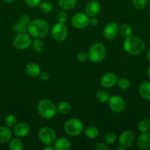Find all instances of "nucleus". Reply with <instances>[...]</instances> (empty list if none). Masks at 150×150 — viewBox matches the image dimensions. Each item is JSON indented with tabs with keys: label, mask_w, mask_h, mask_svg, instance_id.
<instances>
[{
	"label": "nucleus",
	"mask_w": 150,
	"mask_h": 150,
	"mask_svg": "<svg viewBox=\"0 0 150 150\" xmlns=\"http://www.w3.org/2000/svg\"><path fill=\"white\" fill-rule=\"evenodd\" d=\"M39 76L43 81H48L49 79V75L46 72H41Z\"/></svg>",
	"instance_id": "ea45409f"
},
{
	"label": "nucleus",
	"mask_w": 150,
	"mask_h": 150,
	"mask_svg": "<svg viewBox=\"0 0 150 150\" xmlns=\"http://www.w3.org/2000/svg\"><path fill=\"white\" fill-rule=\"evenodd\" d=\"M24 1L25 3L31 7H38L39 6L40 3L41 2V0H24Z\"/></svg>",
	"instance_id": "e433bc0d"
},
{
	"label": "nucleus",
	"mask_w": 150,
	"mask_h": 150,
	"mask_svg": "<svg viewBox=\"0 0 150 150\" xmlns=\"http://www.w3.org/2000/svg\"><path fill=\"white\" fill-rule=\"evenodd\" d=\"M109 147L104 143H98L94 146V150H108Z\"/></svg>",
	"instance_id": "58836bf2"
},
{
	"label": "nucleus",
	"mask_w": 150,
	"mask_h": 150,
	"mask_svg": "<svg viewBox=\"0 0 150 150\" xmlns=\"http://www.w3.org/2000/svg\"><path fill=\"white\" fill-rule=\"evenodd\" d=\"M116 150H124L125 148L123 147V146H119V147L116 148Z\"/></svg>",
	"instance_id": "a18cd8bd"
},
{
	"label": "nucleus",
	"mask_w": 150,
	"mask_h": 150,
	"mask_svg": "<svg viewBox=\"0 0 150 150\" xmlns=\"http://www.w3.org/2000/svg\"><path fill=\"white\" fill-rule=\"evenodd\" d=\"M71 109V106L70 103L66 101H63V102L60 103L57 107V111L61 115H66L69 114Z\"/></svg>",
	"instance_id": "5701e85b"
},
{
	"label": "nucleus",
	"mask_w": 150,
	"mask_h": 150,
	"mask_svg": "<svg viewBox=\"0 0 150 150\" xmlns=\"http://www.w3.org/2000/svg\"><path fill=\"white\" fill-rule=\"evenodd\" d=\"M71 142L67 138L61 137L56 139L54 146L57 150H68L71 147Z\"/></svg>",
	"instance_id": "a211bd4d"
},
{
	"label": "nucleus",
	"mask_w": 150,
	"mask_h": 150,
	"mask_svg": "<svg viewBox=\"0 0 150 150\" xmlns=\"http://www.w3.org/2000/svg\"><path fill=\"white\" fill-rule=\"evenodd\" d=\"M0 1H1V0H0Z\"/></svg>",
	"instance_id": "09e8293b"
},
{
	"label": "nucleus",
	"mask_w": 150,
	"mask_h": 150,
	"mask_svg": "<svg viewBox=\"0 0 150 150\" xmlns=\"http://www.w3.org/2000/svg\"><path fill=\"white\" fill-rule=\"evenodd\" d=\"M8 147L11 150H22L24 148L23 142L18 138H13L9 141Z\"/></svg>",
	"instance_id": "b1692460"
},
{
	"label": "nucleus",
	"mask_w": 150,
	"mask_h": 150,
	"mask_svg": "<svg viewBox=\"0 0 150 150\" xmlns=\"http://www.w3.org/2000/svg\"><path fill=\"white\" fill-rule=\"evenodd\" d=\"M149 132H150V126H149Z\"/></svg>",
	"instance_id": "de8ad7c7"
},
{
	"label": "nucleus",
	"mask_w": 150,
	"mask_h": 150,
	"mask_svg": "<svg viewBox=\"0 0 150 150\" xmlns=\"http://www.w3.org/2000/svg\"><path fill=\"white\" fill-rule=\"evenodd\" d=\"M4 1H5V2L7 3H12L14 1H16V0H3Z\"/></svg>",
	"instance_id": "c03bdc74"
},
{
	"label": "nucleus",
	"mask_w": 150,
	"mask_h": 150,
	"mask_svg": "<svg viewBox=\"0 0 150 150\" xmlns=\"http://www.w3.org/2000/svg\"><path fill=\"white\" fill-rule=\"evenodd\" d=\"M138 92L141 98L144 99L149 100H150V82H143L139 86Z\"/></svg>",
	"instance_id": "6ab92c4d"
},
{
	"label": "nucleus",
	"mask_w": 150,
	"mask_h": 150,
	"mask_svg": "<svg viewBox=\"0 0 150 150\" xmlns=\"http://www.w3.org/2000/svg\"><path fill=\"white\" fill-rule=\"evenodd\" d=\"M29 132H30V127L26 123H18L13 127V134L19 138L25 137L29 134Z\"/></svg>",
	"instance_id": "2eb2a0df"
},
{
	"label": "nucleus",
	"mask_w": 150,
	"mask_h": 150,
	"mask_svg": "<svg viewBox=\"0 0 150 150\" xmlns=\"http://www.w3.org/2000/svg\"><path fill=\"white\" fill-rule=\"evenodd\" d=\"M12 131L10 127L0 126V143H7L11 139Z\"/></svg>",
	"instance_id": "aec40b11"
},
{
	"label": "nucleus",
	"mask_w": 150,
	"mask_h": 150,
	"mask_svg": "<svg viewBox=\"0 0 150 150\" xmlns=\"http://www.w3.org/2000/svg\"><path fill=\"white\" fill-rule=\"evenodd\" d=\"M150 126V119L146 118L141 120L138 124V130L141 133L147 132L149 129Z\"/></svg>",
	"instance_id": "a878e982"
},
{
	"label": "nucleus",
	"mask_w": 150,
	"mask_h": 150,
	"mask_svg": "<svg viewBox=\"0 0 150 150\" xmlns=\"http://www.w3.org/2000/svg\"><path fill=\"white\" fill-rule=\"evenodd\" d=\"M76 58H77L78 61L81 62H85L88 59V53L85 52V51H80L76 55Z\"/></svg>",
	"instance_id": "c9c22d12"
},
{
	"label": "nucleus",
	"mask_w": 150,
	"mask_h": 150,
	"mask_svg": "<svg viewBox=\"0 0 150 150\" xmlns=\"http://www.w3.org/2000/svg\"><path fill=\"white\" fill-rule=\"evenodd\" d=\"M85 11L90 18L96 17L101 11V6L97 1L92 0L87 3L85 7Z\"/></svg>",
	"instance_id": "4468645a"
},
{
	"label": "nucleus",
	"mask_w": 150,
	"mask_h": 150,
	"mask_svg": "<svg viewBox=\"0 0 150 150\" xmlns=\"http://www.w3.org/2000/svg\"><path fill=\"white\" fill-rule=\"evenodd\" d=\"M84 130V125L80 120L76 118L69 119L64 125V130L71 136H79Z\"/></svg>",
	"instance_id": "39448f33"
},
{
	"label": "nucleus",
	"mask_w": 150,
	"mask_h": 150,
	"mask_svg": "<svg viewBox=\"0 0 150 150\" xmlns=\"http://www.w3.org/2000/svg\"><path fill=\"white\" fill-rule=\"evenodd\" d=\"M116 84L120 89L126 90V89H129L130 86V81L126 78H120L117 80Z\"/></svg>",
	"instance_id": "c756f323"
},
{
	"label": "nucleus",
	"mask_w": 150,
	"mask_h": 150,
	"mask_svg": "<svg viewBox=\"0 0 150 150\" xmlns=\"http://www.w3.org/2000/svg\"><path fill=\"white\" fill-rule=\"evenodd\" d=\"M99 23V19L96 17H91L89 20V24L93 26H96Z\"/></svg>",
	"instance_id": "a19ab883"
},
{
	"label": "nucleus",
	"mask_w": 150,
	"mask_h": 150,
	"mask_svg": "<svg viewBox=\"0 0 150 150\" xmlns=\"http://www.w3.org/2000/svg\"><path fill=\"white\" fill-rule=\"evenodd\" d=\"M96 98L99 102L101 103H108L110 98V95L106 91L100 90L96 94Z\"/></svg>",
	"instance_id": "393cba45"
},
{
	"label": "nucleus",
	"mask_w": 150,
	"mask_h": 150,
	"mask_svg": "<svg viewBox=\"0 0 150 150\" xmlns=\"http://www.w3.org/2000/svg\"><path fill=\"white\" fill-rule=\"evenodd\" d=\"M146 58H147V60H148V61H149V62H150V48H149V50H148V51H147Z\"/></svg>",
	"instance_id": "37998d69"
},
{
	"label": "nucleus",
	"mask_w": 150,
	"mask_h": 150,
	"mask_svg": "<svg viewBox=\"0 0 150 150\" xmlns=\"http://www.w3.org/2000/svg\"><path fill=\"white\" fill-rule=\"evenodd\" d=\"M56 18H57V22H59V23H65L68 20V15L67 13L65 12V10L60 11L57 14Z\"/></svg>",
	"instance_id": "f704fd0d"
},
{
	"label": "nucleus",
	"mask_w": 150,
	"mask_h": 150,
	"mask_svg": "<svg viewBox=\"0 0 150 150\" xmlns=\"http://www.w3.org/2000/svg\"><path fill=\"white\" fill-rule=\"evenodd\" d=\"M106 57V48L101 42L93 44L88 51V59L94 63L101 62Z\"/></svg>",
	"instance_id": "20e7f679"
},
{
	"label": "nucleus",
	"mask_w": 150,
	"mask_h": 150,
	"mask_svg": "<svg viewBox=\"0 0 150 150\" xmlns=\"http://www.w3.org/2000/svg\"><path fill=\"white\" fill-rule=\"evenodd\" d=\"M116 139H117V136L113 132H108V133H106L104 137V142L106 144H112L115 143Z\"/></svg>",
	"instance_id": "473e14b6"
},
{
	"label": "nucleus",
	"mask_w": 150,
	"mask_h": 150,
	"mask_svg": "<svg viewBox=\"0 0 150 150\" xmlns=\"http://www.w3.org/2000/svg\"><path fill=\"white\" fill-rule=\"evenodd\" d=\"M119 32V26L115 22L108 23L103 29V35L104 38L109 40H112L118 35Z\"/></svg>",
	"instance_id": "f8f14e48"
},
{
	"label": "nucleus",
	"mask_w": 150,
	"mask_h": 150,
	"mask_svg": "<svg viewBox=\"0 0 150 150\" xmlns=\"http://www.w3.org/2000/svg\"><path fill=\"white\" fill-rule=\"evenodd\" d=\"M90 17L83 13H77L71 18V24L75 29H83L89 25Z\"/></svg>",
	"instance_id": "1a4fd4ad"
},
{
	"label": "nucleus",
	"mask_w": 150,
	"mask_h": 150,
	"mask_svg": "<svg viewBox=\"0 0 150 150\" xmlns=\"http://www.w3.org/2000/svg\"><path fill=\"white\" fill-rule=\"evenodd\" d=\"M19 21L20 22H21L22 23H24V24L26 25V26H28L31 21L30 18H29V16H27V15H22V16H21Z\"/></svg>",
	"instance_id": "4c0bfd02"
},
{
	"label": "nucleus",
	"mask_w": 150,
	"mask_h": 150,
	"mask_svg": "<svg viewBox=\"0 0 150 150\" xmlns=\"http://www.w3.org/2000/svg\"><path fill=\"white\" fill-rule=\"evenodd\" d=\"M146 45L144 40L134 35L125 38L123 43V48L125 52L130 55H138L144 52Z\"/></svg>",
	"instance_id": "f03ea898"
},
{
	"label": "nucleus",
	"mask_w": 150,
	"mask_h": 150,
	"mask_svg": "<svg viewBox=\"0 0 150 150\" xmlns=\"http://www.w3.org/2000/svg\"><path fill=\"white\" fill-rule=\"evenodd\" d=\"M40 10L43 13H51V10L53 9V5L50 1H43L40 3L39 4Z\"/></svg>",
	"instance_id": "cd10ccee"
},
{
	"label": "nucleus",
	"mask_w": 150,
	"mask_h": 150,
	"mask_svg": "<svg viewBox=\"0 0 150 150\" xmlns=\"http://www.w3.org/2000/svg\"><path fill=\"white\" fill-rule=\"evenodd\" d=\"M38 112L43 118L50 120L57 114V106L52 101L47 99H42L37 105Z\"/></svg>",
	"instance_id": "7ed1b4c3"
},
{
	"label": "nucleus",
	"mask_w": 150,
	"mask_h": 150,
	"mask_svg": "<svg viewBox=\"0 0 150 150\" xmlns=\"http://www.w3.org/2000/svg\"><path fill=\"white\" fill-rule=\"evenodd\" d=\"M77 0H58V4L60 8L65 11L71 10L75 7Z\"/></svg>",
	"instance_id": "412c9836"
},
{
	"label": "nucleus",
	"mask_w": 150,
	"mask_h": 150,
	"mask_svg": "<svg viewBox=\"0 0 150 150\" xmlns=\"http://www.w3.org/2000/svg\"><path fill=\"white\" fill-rule=\"evenodd\" d=\"M41 73V67L36 63L30 62L26 66V73L30 77H38Z\"/></svg>",
	"instance_id": "f3484780"
},
{
	"label": "nucleus",
	"mask_w": 150,
	"mask_h": 150,
	"mask_svg": "<svg viewBox=\"0 0 150 150\" xmlns=\"http://www.w3.org/2000/svg\"><path fill=\"white\" fill-rule=\"evenodd\" d=\"M84 134L88 139H94L98 137L99 131L98 128L95 126H88L84 130Z\"/></svg>",
	"instance_id": "4be33fe9"
},
{
	"label": "nucleus",
	"mask_w": 150,
	"mask_h": 150,
	"mask_svg": "<svg viewBox=\"0 0 150 150\" xmlns=\"http://www.w3.org/2000/svg\"><path fill=\"white\" fill-rule=\"evenodd\" d=\"M137 146L141 149H146L150 146V133L145 132L141 134L137 139Z\"/></svg>",
	"instance_id": "dca6fc26"
},
{
	"label": "nucleus",
	"mask_w": 150,
	"mask_h": 150,
	"mask_svg": "<svg viewBox=\"0 0 150 150\" xmlns=\"http://www.w3.org/2000/svg\"><path fill=\"white\" fill-rule=\"evenodd\" d=\"M147 75H148L149 77L150 78V67H149L148 70H147Z\"/></svg>",
	"instance_id": "49530a36"
},
{
	"label": "nucleus",
	"mask_w": 150,
	"mask_h": 150,
	"mask_svg": "<svg viewBox=\"0 0 150 150\" xmlns=\"http://www.w3.org/2000/svg\"><path fill=\"white\" fill-rule=\"evenodd\" d=\"M119 32L124 38L129 37L132 34V28L128 23H124L119 27Z\"/></svg>",
	"instance_id": "bb28decb"
},
{
	"label": "nucleus",
	"mask_w": 150,
	"mask_h": 150,
	"mask_svg": "<svg viewBox=\"0 0 150 150\" xmlns=\"http://www.w3.org/2000/svg\"><path fill=\"white\" fill-rule=\"evenodd\" d=\"M108 105L111 111L116 113H121L125 109L126 103L124 98L119 95H113L110 97Z\"/></svg>",
	"instance_id": "9d476101"
},
{
	"label": "nucleus",
	"mask_w": 150,
	"mask_h": 150,
	"mask_svg": "<svg viewBox=\"0 0 150 150\" xmlns=\"http://www.w3.org/2000/svg\"><path fill=\"white\" fill-rule=\"evenodd\" d=\"M32 48L37 53H42L44 51V42L40 38H35L32 41Z\"/></svg>",
	"instance_id": "c85d7f7f"
},
{
	"label": "nucleus",
	"mask_w": 150,
	"mask_h": 150,
	"mask_svg": "<svg viewBox=\"0 0 150 150\" xmlns=\"http://www.w3.org/2000/svg\"><path fill=\"white\" fill-rule=\"evenodd\" d=\"M49 32V25L46 21L38 18L31 21L27 26V32L34 38H43Z\"/></svg>",
	"instance_id": "f257e3e1"
},
{
	"label": "nucleus",
	"mask_w": 150,
	"mask_h": 150,
	"mask_svg": "<svg viewBox=\"0 0 150 150\" xmlns=\"http://www.w3.org/2000/svg\"><path fill=\"white\" fill-rule=\"evenodd\" d=\"M135 142V136L131 130H124L120 134L119 138V144L123 147L129 148L133 145Z\"/></svg>",
	"instance_id": "9b49d317"
},
{
	"label": "nucleus",
	"mask_w": 150,
	"mask_h": 150,
	"mask_svg": "<svg viewBox=\"0 0 150 150\" xmlns=\"http://www.w3.org/2000/svg\"><path fill=\"white\" fill-rule=\"evenodd\" d=\"M117 80L118 79L116 74L109 72V73H105L101 76V79H100V83H101L102 87L109 89V88L113 87L116 84Z\"/></svg>",
	"instance_id": "ddd939ff"
},
{
	"label": "nucleus",
	"mask_w": 150,
	"mask_h": 150,
	"mask_svg": "<svg viewBox=\"0 0 150 150\" xmlns=\"http://www.w3.org/2000/svg\"><path fill=\"white\" fill-rule=\"evenodd\" d=\"M38 139L45 146L52 145L57 139L55 131L49 127H44L38 133Z\"/></svg>",
	"instance_id": "423d86ee"
},
{
	"label": "nucleus",
	"mask_w": 150,
	"mask_h": 150,
	"mask_svg": "<svg viewBox=\"0 0 150 150\" xmlns=\"http://www.w3.org/2000/svg\"><path fill=\"white\" fill-rule=\"evenodd\" d=\"M13 30L17 32L18 34L25 33L26 32H27V26L18 21L17 23H16V24L13 26Z\"/></svg>",
	"instance_id": "2f4dec72"
},
{
	"label": "nucleus",
	"mask_w": 150,
	"mask_h": 150,
	"mask_svg": "<svg viewBox=\"0 0 150 150\" xmlns=\"http://www.w3.org/2000/svg\"><path fill=\"white\" fill-rule=\"evenodd\" d=\"M13 46L19 50L26 49L32 45V40L30 35L25 33L18 34L13 41Z\"/></svg>",
	"instance_id": "6e6552de"
},
{
	"label": "nucleus",
	"mask_w": 150,
	"mask_h": 150,
	"mask_svg": "<svg viewBox=\"0 0 150 150\" xmlns=\"http://www.w3.org/2000/svg\"><path fill=\"white\" fill-rule=\"evenodd\" d=\"M51 35L53 39L57 42H63L66 40L69 35L67 26L65 25V23L57 22L51 27Z\"/></svg>",
	"instance_id": "0eeeda50"
},
{
	"label": "nucleus",
	"mask_w": 150,
	"mask_h": 150,
	"mask_svg": "<svg viewBox=\"0 0 150 150\" xmlns=\"http://www.w3.org/2000/svg\"><path fill=\"white\" fill-rule=\"evenodd\" d=\"M132 5L136 10H143L146 7L147 4V0H132Z\"/></svg>",
	"instance_id": "72a5a7b5"
},
{
	"label": "nucleus",
	"mask_w": 150,
	"mask_h": 150,
	"mask_svg": "<svg viewBox=\"0 0 150 150\" xmlns=\"http://www.w3.org/2000/svg\"><path fill=\"white\" fill-rule=\"evenodd\" d=\"M54 149H55L54 146L53 147V146H51V145H47V146H46L44 148V150H54Z\"/></svg>",
	"instance_id": "79ce46f5"
},
{
	"label": "nucleus",
	"mask_w": 150,
	"mask_h": 150,
	"mask_svg": "<svg viewBox=\"0 0 150 150\" xmlns=\"http://www.w3.org/2000/svg\"><path fill=\"white\" fill-rule=\"evenodd\" d=\"M5 125L8 127H13L17 124V118L14 114H9L4 119Z\"/></svg>",
	"instance_id": "7c9ffc66"
}]
</instances>
